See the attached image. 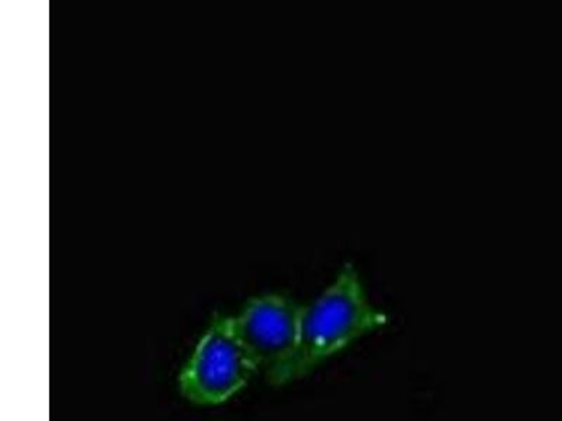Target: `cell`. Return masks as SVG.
I'll return each mask as SVG.
<instances>
[{
  "label": "cell",
  "mask_w": 562,
  "mask_h": 421,
  "mask_svg": "<svg viewBox=\"0 0 562 421\" xmlns=\"http://www.w3.org/2000/svg\"><path fill=\"white\" fill-rule=\"evenodd\" d=\"M389 322V315L370 303L355 265L345 264L324 293L304 307L297 345L266 378L274 386L303 379L356 340Z\"/></svg>",
  "instance_id": "obj_1"
},
{
  "label": "cell",
  "mask_w": 562,
  "mask_h": 421,
  "mask_svg": "<svg viewBox=\"0 0 562 421\" xmlns=\"http://www.w3.org/2000/svg\"><path fill=\"white\" fill-rule=\"evenodd\" d=\"M256 371L234 319L223 316L211 322L195 345L179 375V390L193 405H223L250 383Z\"/></svg>",
  "instance_id": "obj_2"
},
{
  "label": "cell",
  "mask_w": 562,
  "mask_h": 421,
  "mask_svg": "<svg viewBox=\"0 0 562 421\" xmlns=\"http://www.w3.org/2000/svg\"><path fill=\"white\" fill-rule=\"evenodd\" d=\"M304 305L284 294H266L250 299L234 326L240 342L258 369L266 375L280 367L299 342Z\"/></svg>",
  "instance_id": "obj_3"
}]
</instances>
